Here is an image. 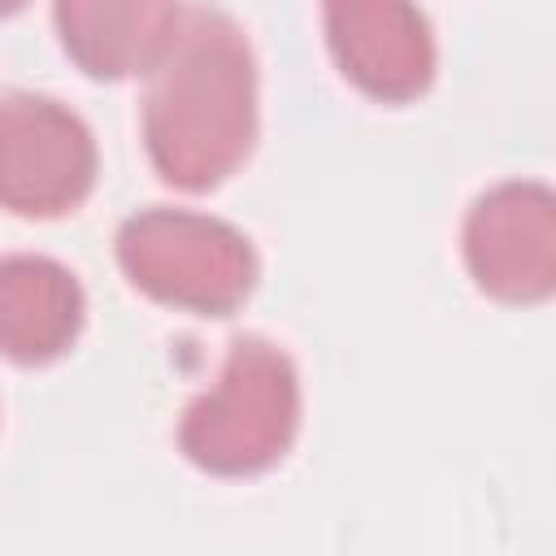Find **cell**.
I'll return each instance as SVG.
<instances>
[{
  "mask_svg": "<svg viewBox=\"0 0 556 556\" xmlns=\"http://www.w3.org/2000/svg\"><path fill=\"white\" fill-rule=\"evenodd\" d=\"M143 148L161 182L213 191L256 148V56L243 26L208 4L178 13L143 70Z\"/></svg>",
  "mask_w": 556,
  "mask_h": 556,
  "instance_id": "1",
  "label": "cell"
},
{
  "mask_svg": "<svg viewBox=\"0 0 556 556\" xmlns=\"http://www.w3.org/2000/svg\"><path fill=\"white\" fill-rule=\"evenodd\" d=\"M300 374L291 356L239 334L226 348L217 382H208L178 417V452L217 478H256L274 469L300 434Z\"/></svg>",
  "mask_w": 556,
  "mask_h": 556,
  "instance_id": "2",
  "label": "cell"
},
{
  "mask_svg": "<svg viewBox=\"0 0 556 556\" xmlns=\"http://www.w3.org/2000/svg\"><path fill=\"white\" fill-rule=\"evenodd\" d=\"M117 265L139 295L195 317H230L261 278L256 248L239 226L169 204L139 208L122 222Z\"/></svg>",
  "mask_w": 556,
  "mask_h": 556,
  "instance_id": "3",
  "label": "cell"
},
{
  "mask_svg": "<svg viewBox=\"0 0 556 556\" xmlns=\"http://www.w3.org/2000/svg\"><path fill=\"white\" fill-rule=\"evenodd\" d=\"M100 174L87 122L52 96H0V208L17 217L74 213Z\"/></svg>",
  "mask_w": 556,
  "mask_h": 556,
  "instance_id": "4",
  "label": "cell"
},
{
  "mask_svg": "<svg viewBox=\"0 0 556 556\" xmlns=\"http://www.w3.org/2000/svg\"><path fill=\"white\" fill-rule=\"evenodd\" d=\"M473 287L500 304H543L556 291V200L543 182L508 178L473 200L460 230Z\"/></svg>",
  "mask_w": 556,
  "mask_h": 556,
  "instance_id": "5",
  "label": "cell"
},
{
  "mask_svg": "<svg viewBox=\"0 0 556 556\" xmlns=\"http://www.w3.org/2000/svg\"><path fill=\"white\" fill-rule=\"evenodd\" d=\"M339 74L378 104H408L434 83V30L417 0H321Z\"/></svg>",
  "mask_w": 556,
  "mask_h": 556,
  "instance_id": "6",
  "label": "cell"
},
{
  "mask_svg": "<svg viewBox=\"0 0 556 556\" xmlns=\"http://www.w3.org/2000/svg\"><path fill=\"white\" fill-rule=\"evenodd\" d=\"M87 321V295L52 256L9 252L0 256V356L13 365L61 361Z\"/></svg>",
  "mask_w": 556,
  "mask_h": 556,
  "instance_id": "7",
  "label": "cell"
},
{
  "mask_svg": "<svg viewBox=\"0 0 556 556\" xmlns=\"http://www.w3.org/2000/svg\"><path fill=\"white\" fill-rule=\"evenodd\" d=\"M178 0H52L65 56L100 83L143 74L178 22Z\"/></svg>",
  "mask_w": 556,
  "mask_h": 556,
  "instance_id": "8",
  "label": "cell"
},
{
  "mask_svg": "<svg viewBox=\"0 0 556 556\" xmlns=\"http://www.w3.org/2000/svg\"><path fill=\"white\" fill-rule=\"evenodd\" d=\"M30 0H0V17H9V13H17V9H26Z\"/></svg>",
  "mask_w": 556,
  "mask_h": 556,
  "instance_id": "9",
  "label": "cell"
}]
</instances>
